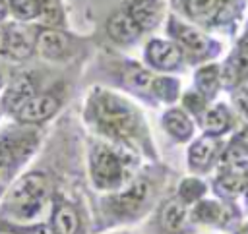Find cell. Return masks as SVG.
Returning a JSON list of instances; mask_svg holds the SVG:
<instances>
[{
  "label": "cell",
  "instance_id": "6da1fadb",
  "mask_svg": "<svg viewBox=\"0 0 248 234\" xmlns=\"http://www.w3.org/2000/svg\"><path fill=\"white\" fill-rule=\"evenodd\" d=\"M83 120L101 139L124 145L141 157L157 159L141 112L122 95L95 85L85 99Z\"/></svg>",
  "mask_w": 248,
  "mask_h": 234
},
{
  "label": "cell",
  "instance_id": "7a4b0ae2",
  "mask_svg": "<svg viewBox=\"0 0 248 234\" xmlns=\"http://www.w3.org/2000/svg\"><path fill=\"white\" fill-rule=\"evenodd\" d=\"M140 157L141 155L124 145L101 137L93 139L87 151L91 186L105 193L118 191L140 174Z\"/></svg>",
  "mask_w": 248,
  "mask_h": 234
},
{
  "label": "cell",
  "instance_id": "3957f363",
  "mask_svg": "<svg viewBox=\"0 0 248 234\" xmlns=\"http://www.w3.org/2000/svg\"><path fill=\"white\" fill-rule=\"evenodd\" d=\"M161 184L163 174L149 170L145 174H138L118 191L107 193L99 205V217L103 220L99 228L114 226L120 222H134L143 217L151 209V203L155 201Z\"/></svg>",
  "mask_w": 248,
  "mask_h": 234
},
{
  "label": "cell",
  "instance_id": "277c9868",
  "mask_svg": "<svg viewBox=\"0 0 248 234\" xmlns=\"http://www.w3.org/2000/svg\"><path fill=\"white\" fill-rule=\"evenodd\" d=\"M169 4L182 19L225 37L238 33L248 10V0H169Z\"/></svg>",
  "mask_w": 248,
  "mask_h": 234
},
{
  "label": "cell",
  "instance_id": "5b68a950",
  "mask_svg": "<svg viewBox=\"0 0 248 234\" xmlns=\"http://www.w3.org/2000/svg\"><path fill=\"white\" fill-rule=\"evenodd\" d=\"M50 195H52V188L46 172L31 170L21 174L6 190L0 215H6L8 219H2V220H12V222L35 220L43 213Z\"/></svg>",
  "mask_w": 248,
  "mask_h": 234
},
{
  "label": "cell",
  "instance_id": "8992f818",
  "mask_svg": "<svg viewBox=\"0 0 248 234\" xmlns=\"http://www.w3.org/2000/svg\"><path fill=\"white\" fill-rule=\"evenodd\" d=\"M163 23H165L167 37L182 50L186 66H200V64L211 62L223 50V43L217 37H213L205 29L182 19L180 15H176L172 12L165 15Z\"/></svg>",
  "mask_w": 248,
  "mask_h": 234
},
{
  "label": "cell",
  "instance_id": "52a82bcc",
  "mask_svg": "<svg viewBox=\"0 0 248 234\" xmlns=\"http://www.w3.org/2000/svg\"><path fill=\"white\" fill-rule=\"evenodd\" d=\"M39 132L31 126L17 124L0 132V195L10 188L16 174L39 147Z\"/></svg>",
  "mask_w": 248,
  "mask_h": 234
},
{
  "label": "cell",
  "instance_id": "ba28073f",
  "mask_svg": "<svg viewBox=\"0 0 248 234\" xmlns=\"http://www.w3.org/2000/svg\"><path fill=\"white\" fill-rule=\"evenodd\" d=\"M99 66L103 70V75L122 91L141 99L147 104H157L153 97V79L155 72L145 68L143 64L124 58V56H110L105 54L99 60Z\"/></svg>",
  "mask_w": 248,
  "mask_h": 234
},
{
  "label": "cell",
  "instance_id": "9c48e42d",
  "mask_svg": "<svg viewBox=\"0 0 248 234\" xmlns=\"http://www.w3.org/2000/svg\"><path fill=\"white\" fill-rule=\"evenodd\" d=\"M89 39L76 35L68 29L39 27L35 37V54L52 64H68L87 52Z\"/></svg>",
  "mask_w": 248,
  "mask_h": 234
},
{
  "label": "cell",
  "instance_id": "30bf717a",
  "mask_svg": "<svg viewBox=\"0 0 248 234\" xmlns=\"http://www.w3.org/2000/svg\"><path fill=\"white\" fill-rule=\"evenodd\" d=\"M143 66L155 73H178L186 68V60L169 37H149L143 44Z\"/></svg>",
  "mask_w": 248,
  "mask_h": 234
},
{
  "label": "cell",
  "instance_id": "8fae6325",
  "mask_svg": "<svg viewBox=\"0 0 248 234\" xmlns=\"http://www.w3.org/2000/svg\"><path fill=\"white\" fill-rule=\"evenodd\" d=\"M2 58H10L12 62H27L35 56L37 23H19L8 19L2 23Z\"/></svg>",
  "mask_w": 248,
  "mask_h": 234
},
{
  "label": "cell",
  "instance_id": "7c38bea8",
  "mask_svg": "<svg viewBox=\"0 0 248 234\" xmlns=\"http://www.w3.org/2000/svg\"><path fill=\"white\" fill-rule=\"evenodd\" d=\"M60 106H62V93H58L56 89L39 91L17 108L14 120L21 126H39L50 120L60 110Z\"/></svg>",
  "mask_w": 248,
  "mask_h": 234
},
{
  "label": "cell",
  "instance_id": "4fadbf2b",
  "mask_svg": "<svg viewBox=\"0 0 248 234\" xmlns=\"http://www.w3.org/2000/svg\"><path fill=\"white\" fill-rule=\"evenodd\" d=\"M103 33H105V39H107L110 44L118 46V48H130V46L138 44V43L145 37L122 4H120L118 8H114V10L105 17Z\"/></svg>",
  "mask_w": 248,
  "mask_h": 234
},
{
  "label": "cell",
  "instance_id": "5bb4252c",
  "mask_svg": "<svg viewBox=\"0 0 248 234\" xmlns=\"http://www.w3.org/2000/svg\"><path fill=\"white\" fill-rule=\"evenodd\" d=\"M240 213L232 205V201H217V199H200L190 207V220L192 224H203V226H219L229 228Z\"/></svg>",
  "mask_w": 248,
  "mask_h": 234
},
{
  "label": "cell",
  "instance_id": "9a60e30c",
  "mask_svg": "<svg viewBox=\"0 0 248 234\" xmlns=\"http://www.w3.org/2000/svg\"><path fill=\"white\" fill-rule=\"evenodd\" d=\"M225 143L221 141V137H213V135H200L196 137L186 153V162H188V170L192 174H207L213 168H217L221 151H223Z\"/></svg>",
  "mask_w": 248,
  "mask_h": 234
},
{
  "label": "cell",
  "instance_id": "2e32d148",
  "mask_svg": "<svg viewBox=\"0 0 248 234\" xmlns=\"http://www.w3.org/2000/svg\"><path fill=\"white\" fill-rule=\"evenodd\" d=\"M54 234H85V222L76 207L64 193L52 191L50 195V222Z\"/></svg>",
  "mask_w": 248,
  "mask_h": 234
},
{
  "label": "cell",
  "instance_id": "e0dca14e",
  "mask_svg": "<svg viewBox=\"0 0 248 234\" xmlns=\"http://www.w3.org/2000/svg\"><path fill=\"white\" fill-rule=\"evenodd\" d=\"M155 224L159 234H192L190 230L194 224L190 220V207L176 195L169 197L155 211Z\"/></svg>",
  "mask_w": 248,
  "mask_h": 234
},
{
  "label": "cell",
  "instance_id": "ac0fdd59",
  "mask_svg": "<svg viewBox=\"0 0 248 234\" xmlns=\"http://www.w3.org/2000/svg\"><path fill=\"white\" fill-rule=\"evenodd\" d=\"M39 77L35 72H19L17 75H14L8 83V87L4 89V97L0 99V106L2 112L14 116L17 112V108L31 99L35 93H39Z\"/></svg>",
  "mask_w": 248,
  "mask_h": 234
},
{
  "label": "cell",
  "instance_id": "d6986e66",
  "mask_svg": "<svg viewBox=\"0 0 248 234\" xmlns=\"http://www.w3.org/2000/svg\"><path fill=\"white\" fill-rule=\"evenodd\" d=\"M122 6L143 35L153 33L165 19V6L161 0H124Z\"/></svg>",
  "mask_w": 248,
  "mask_h": 234
},
{
  "label": "cell",
  "instance_id": "ffe728a7",
  "mask_svg": "<svg viewBox=\"0 0 248 234\" xmlns=\"http://www.w3.org/2000/svg\"><path fill=\"white\" fill-rule=\"evenodd\" d=\"M161 126L176 143H186L194 137L196 122L186 114L182 106H170L161 116Z\"/></svg>",
  "mask_w": 248,
  "mask_h": 234
},
{
  "label": "cell",
  "instance_id": "44dd1931",
  "mask_svg": "<svg viewBox=\"0 0 248 234\" xmlns=\"http://www.w3.org/2000/svg\"><path fill=\"white\" fill-rule=\"evenodd\" d=\"M200 124L207 135L223 137L225 133H229L234 128V112L227 102L209 104L207 110L203 112V118Z\"/></svg>",
  "mask_w": 248,
  "mask_h": 234
},
{
  "label": "cell",
  "instance_id": "7402d4cb",
  "mask_svg": "<svg viewBox=\"0 0 248 234\" xmlns=\"http://www.w3.org/2000/svg\"><path fill=\"white\" fill-rule=\"evenodd\" d=\"M221 87H223V81H221V64H217L215 60H211V62H205V64L196 66V72H194V89L203 99H207L209 102H213L215 97L219 95Z\"/></svg>",
  "mask_w": 248,
  "mask_h": 234
},
{
  "label": "cell",
  "instance_id": "603a6c76",
  "mask_svg": "<svg viewBox=\"0 0 248 234\" xmlns=\"http://www.w3.org/2000/svg\"><path fill=\"white\" fill-rule=\"evenodd\" d=\"M217 168L221 172H236V174H248V149L240 145L238 141L231 139L219 157Z\"/></svg>",
  "mask_w": 248,
  "mask_h": 234
},
{
  "label": "cell",
  "instance_id": "cb8c5ba5",
  "mask_svg": "<svg viewBox=\"0 0 248 234\" xmlns=\"http://www.w3.org/2000/svg\"><path fill=\"white\" fill-rule=\"evenodd\" d=\"M248 186V174H236V172H219L213 178V191L223 201H232L238 195L244 193Z\"/></svg>",
  "mask_w": 248,
  "mask_h": 234
},
{
  "label": "cell",
  "instance_id": "d4e9b609",
  "mask_svg": "<svg viewBox=\"0 0 248 234\" xmlns=\"http://www.w3.org/2000/svg\"><path fill=\"white\" fill-rule=\"evenodd\" d=\"M39 27H52V29H68V14L62 0H43L39 17L35 21Z\"/></svg>",
  "mask_w": 248,
  "mask_h": 234
},
{
  "label": "cell",
  "instance_id": "484cf974",
  "mask_svg": "<svg viewBox=\"0 0 248 234\" xmlns=\"http://www.w3.org/2000/svg\"><path fill=\"white\" fill-rule=\"evenodd\" d=\"M153 97L159 102H174L180 97V81L170 73H155L153 79Z\"/></svg>",
  "mask_w": 248,
  "mask_h": 234
},
{
  "label": "cell",
  "instance_id": "4316f807",
  "mask_svg": "<svg viewBox=\"0 0 248 234\" xmlns=\"http://www.w3.org/2000/svg\"><path fill=\"white\" fill-rule=\"evenodd\" d=\"M205 193H207L205 182H202V178H196V176H190V178L180 180V184L176 188V197L184 205H188V207H192L194 203H198L200 199H203Z\"/></svg>",
  "mask_w": 248,
  "mask_h": 234
},
{
  "label": "cell",
  "instance_id": "83f0119b",
  "mask_svg": "<svg viewBox=\"0 0 248 234\" xmlns=\"http://www.w3.org/2000/svg\"><path fill=\"white\" fill-rule=\"evenodd\" d=\"M39 0H8V17L19 23H35L39 17Z\"/></svg>",
  "mask_w": 248,
  "mask_h": 234
},
{
  "label": "cell",
  "instance_id": "f1b7e54d",
  "mask_svg": "<svg viewBox=\"0 0 248 234\" xmlns=\"http://www.w3.org/2000/svg\"><path fill=\"white\" fill-rule=\"evenodd\" d=\"M0 234H54L48 222H12L0 220Z\"/></svg>",
  "mask_w": 248,
  "mask_h": 234
},
{
  "label": "cell",
  "instance_id": "f546056e",
  "mask_svg": "<svg viewBox=\"0 0 248 234\" xmlns=\"http://www.w3.org/2000/svg\"><path fill=\"white\" fill-rule=\"evenodd\" d=\"M209 104H211V102H209L207 99H203L196 89H190V91H186V93L182 95V108L186 110V114H188L196 124L202 122L203 112L207 110Z\"/></svg>",
  "mask_w": 248,
  "mask_h": 234
},
{
  "label": "cell",
  "instance_id": "4dcf8cb0",
  "mask_svg": "<svg viewBox=\"0 0 248 234\" xmlns=\"http://www.w3.org/2000/svg\"><path fill=\"white\" fill-rule=\"evenodd\" d=\"M231 102H232V112L248 120V85L231 89Z\"/></svg>",
  "mask_w": 248,
  "mask_h": 234
},
{
  "label": "cell",
  "instance_id": "1f68e13d",
  "mask_svg": "<svg viewBox=\"0 0 248 234\" xmlns=\"http://www.w3.org/2000/svg\"><path fill=\"white\" fill-rule=\"evenodd\" d=\"M232 139H234V141H238L240 145H244V147L248 149V126H246V128H242V130H240Z\"/></svg>",
  "mask_w": 248,
  "mask_h": 234
},
{
  "label": "cell",
  "instance_id": "d6a6232c",
  "mask_svg": "<svg viewBox=\"0 0 248 234\" xmlns=\"http://www.w3.org/2000/svg\"><path fill=\"white\" fill-rule=\"evenodd\" d=\"M8 21V0H0V23Z\"/></svg>",
  "mask_w": 248,
  "mask_h": 234
},
{
  "label": "cell",
  "instance_id": "836d02e7",
  "mask_svg": "<svg viewBox=\"0 0 248 234\" xmlns=\"http://www.w3.org/2000/svg\"><path fill=\"white\" fill-rule=\"evenodd\" d=\"M2 44H4V33H2V23H0V58H2Z\"/></svg>",
  "mask_w": 248,
  "mask_h": 234
},
{
  "label": "cell",
  "instance_id": "e575fe53",
  "mask_svg": "<svg viewBox=\"0 0 248 234\" xmlns=\"http://www.w3.org/2000/svg\"><path fill=\"white\" fill-rule=\"evenodd\" d=\"M232 234H248V224L246 226H242V228H238L236 232H232Z\"/></svg>",
  "mask_w": 248,
  "mask_h": 234
},
{
  "label": "cell",
  "instance_id": "d590c367",
  "mask_svg": "<svg viewBox=\"0 0 248 234\" xmlns=\"http://www.w3.org/2000/svg\"><path fill=\"white\" fill-rule=\"evenodd\" d=\"M2 83H4V77H2V72H0V87H2Z\"/></svg>",
  "mask_w": 248,
  "mask_h": 234
},
{
  "label": "cell",
  "instance_id": "8d00e7d4",
  "mask_svg": "<svg viewBox=\"0 0 248 234\" xmlns=\"http://www.w3.org/2000/svg\"><path fill=\"white\" fill-rule=\"evenodd\" d=\"M116 234H128V232H116Z\"/></svg>",
  "mask_w": 248,
  "mask_h": 234
},
{
  "label": "cell",
  "instance_id": "74e56055",
  "mask_svg": "<svg viewBox=\"0 0 248 234\" xmlns=\"http://www.w3.org/2000/svg\"><path fill=\"white\" fill-rule=\"evenodd\" d=\"M246 31H248V21H246Z\"/></svg>",
  "mask_w": 248,
  "mask_h": 234
},
{
  "label": "cell",
  "instance_id": "f35d334b",
  "mask_svg": "<svg viewBox=\"0 0 248 234\" xmlns=\"http://www.w3.org/2000/svg\"><path fill=\"white\" fill-rule=\"evenodd\" d=\"M0 114H2V106H0Z\"/></svg>",
  "mask_w": 248,
  "mask_h": 234
},
{
  "label": "cell",
  "instance_id": "ab89813d",
  "mask_svg": "<svg viewBox=\"0 0 248 234\" xmlns=\"http://www.w3.org/2000/svg\"><path fill=\"white\" fill-rule=\"evenodd\" d=\"M39 2H43V0H39Z\"/></svg>",
  "mask_w": 248,
  "mask_h": 234
}]
</instances>
